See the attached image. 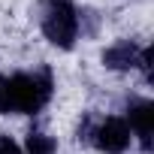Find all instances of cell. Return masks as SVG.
I'll return each instance as SVG.
<instances>
[{"label":"cell","mask_w":154,"mask_h":154,"mask_svg":"<svg viewBox=\"0 0 154 154\" xmlns=\"http://www.w3.org/2000/svg\"><path fill=\"white\" fill-rule=\"evenodd\" d=\"M6 94H9V112L33 115L51 97V72L48 69L18 72L12 79H6Z\"/></svg>","instance_id":"obj_1"},{"label":"cell","mask_w":154,"mask_h":154,"mask_svg":"<svg viewBox=\"0 0 154 154\" xmlns=\"http://www.w3.org/2000/svg\"><path fill=\"white\" fill-rule=\"evenodd\" d=\"M42 33L57 48H72L79 36V12L69 0H48L42 12Z\"/></svg>","instance_id":"obj_2"},{"label":"cell","mask_w":154,"mask_h":154,"mask_svg":"<svg viewBox=\"0 0 154 154\" xmlns=\"http://www.w3.org/2000/svg\"><path fill=\"white\" fill-rule=\"evenodd\" d=\"M91 142L106 154H121L130 145V127H127L124 118H103V121H97Z\"/></svg>","instance_id":"obj_3"},{"label":"cell","mask_w":154,"mask_h":154,"mask_svg":"<svg viewBox=\"0 0 154 154\" xmlns=\"http://www.w3.org/2000/svg\"><path fill=\"white\" fill-rule=\"evenodd\" d=\"M139 142H142V151H151V130H154V106L148 100H136L130 103V124H127Z\"/></svg>","instance_id":"obj_4"},{"label":"cell","mask_w":154,"mask_h":154,"mask_svg":"<svg viewBox=\"0 0 154 154\" xmlns=\"http://www.w3.org/2000/svg\"><path fill=\"white\" fill-rule=\"evenodd\" d=\"M139 54H142V48L136 42L121 39V42H115L103 51V63L109 69H130V66H139Z\"/></svg>","instance_id":"obj_5"},{"label":"cell","mask_w":154,"mask_h":154,"mask_svg":"<svg viewBox=\"0 0 154 154\" xmlns=\"http://www.w3.org/2000/svg\"><path fill=\"white\" fill-rule=\"evenodd\" d=\"M27 151L30 154H57V142L51 136H45L42 130H30L27 133Z\"/></svg>","instance_id":"obj_6"},{"label":"cell","mask_w":154,"mask_h":154,"mask_svg":"<svg viewBox=\"0 0 154 154\" xmlns=\"http://www.w3.org/2000/svg\"><path fill=\"white\" fill-rule=\"evenodd\" d=\"M0 154H21V148H18L9 136H0Z\"/></svg>","instance_id":"obj_7"}]
</instances>
